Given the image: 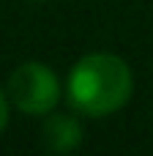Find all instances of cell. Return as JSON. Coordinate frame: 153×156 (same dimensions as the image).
<instances>
[{"label":"cell","instance_id":"cell-4","mask_svg":"<svg viewBox=\"0 0 153 156\" xmlns=\"http://www.w3.org/2000/svg\"><path fill=\"white\" fill-rule=\"evenodd\" d=\"M5 126H8V99H5V93L0 90V134H3Z\"/></svg>","mask_w":153,"mask_h":156},{"label":"cell","instance_id":"cell-3","mask_svg":"<svg viewBox=\"0 0 153 156\" xmlns=\"http://www.w3.org/2000/svg\"><path fill=\"white\" fill-rule=\"evenodd\" d=\"M41 140L49 151L55 154H68L82 143V126L74 115L68 112H47L44 129H41Z\"/></svg>","mask_w":153,"mask_h":156},{"label":"cell","instance_id":"cell-1","mask_svg":"<svg viewBox=\"0 0 153 156\" xmlns=\"http://www.w3.org/2000/svg\"><path fill=\"white\" fill-rule=\"evenodd\" d=\"M134 90L131 69L123 58L110 52H93L74 63L68 74V101L88 118H104L118 112Z\"/></svg>","mask_w":153,"mask_h":156},{"label":"cell","instance_id":"cell-2","mask_svg":"<svg viewBox=\"0 0 153 156\" xmlns=\"http://www.w3.org/2000/svg\"><path fill=\"white\" fill-rule=\"evenodd\" d=\"M8 99L25 115H47L60 101V80L57 74L38 60L22 63L8 77Z\"/></svg>","mask_w":153,"mask_h":156}]
</instances>
